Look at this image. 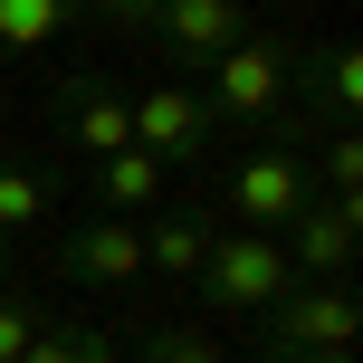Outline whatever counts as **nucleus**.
Returning a JSON list of instances; mask_svg holds the SVG:
<instances>
[{"mask_svg": "<svg viewBox=\"0 0 363 363\" xmlns=\"http://www.w3.org/2000/svg\"><path fill=\"white\" fill-rule=\"evenodd\" d=\"M277 249H287V277L345 287V277H354V249H363V201H306V211L277 230Z\"/></svg>", "mask_w": 363, "mask_h": 363, "instance_id": "7", "label": "nucleus"}, {"mask_svg": "<svg viewBox=\"0 0 363 363\" xmlns=\"http://www.w3.org/2000/svg\"><path fill=\"white\" fill-rule=\"evenodd\" d=\"M48 106H57V125H67L57 144H67V153H86V163H106V153H125V144H134L125 86H115L106 67H77V77H57V96H48Z\"/></svg>", "mask_w": 363, "mask_h": 363, "instance_id": "8", "label": "nucleus"}, {"mask_svg": "<svg viewBox=\"0 0 363 363\" xmlns=\"http://www.w3.org/2000/svg\"><path fill=\"white\" fill-rule=\"evenodd\" d=\"M315 201H363V134H325V153H315Z\"/></svg>", "mask_w": 363, "mask_h": 363, "instance_id": "16", "label": "nucleus"}, {"mask_svg": "<svg viewBox=\"0 0 363 363\" xmlns=\"http://www.w3.org/2000/svg\"><path fill=\"white\" fill-rule=\"evenodd\" d=\"M0 258H10V230H0ZM0 287H10V277H0Z\"/></svg>", "mask_w": 363, "mask_h": 363, "instance_id": "21", "label": "nucleus"}, {"mask_svg": "<svg viewBox=\"0 0 363 363\" xmlns=\"http://www.w3.org/2000/svg\"><path fill=\"white\" fill-rule=\"evenodd\" d=\"M48 211H67L57 172H48V163H10V153H0V230H29V220H48Z\"/></svg>", "mask_w": 363, "mask_h": 363, "instance_id": "14", "label": "nucleus"}, {"mask_svg": "<svg viewBox=\"0 0 363 363\" xmlns=\"http://www.w3.org/2000/svg\"><path fill=\"white\" fill-rule=\"evenodd\" d=\"M306 201H315L306 144H296V134H258V144L230 163V201H220V211H230V230H268L277 239Z\"/></svg>", "mask_w": 363, "mask_h": 363, "instance_id": "3", "label": "nucleus"}, {"mask_svg": "<svg viewBox=\"0 0 363 363\" xmlns=\"http://www.w3.org/2000/svg\"><path fill=\"white\" fill-rule=\"evenodd\" d=\"M19 363H125V345H115L106 325H77V315H48V325L29 335V354Z\"/></svg>", "mask_w": 363, "mask_h": 363, "instance_id": "15", "label": "nucleus"}, {"mask_svg": "<svg viewBox=\"0 0 363 363\" xmlns=\"http://www.w3.org/2000/svg\"><path fill=\"white\" fill-rule=\"evenodd\" d=\"M57 277H77V287H134L144 277V220L86 211L77 230H57Z\"/></svg>", "mask_w": 363, "mask_h": 363, "instance_id": "9", "label": "nucleus"}, {"mask_svg": "<svg viewBox=\"0 0 363 363\" xmlns=\"http://www.w3.org/2000/svg\"><path fill=\"white\" fill-rule=\"evenodd\" d=\"M277 287H287V249H277L268 230H211L201 277H191L201 306H220V315H258Z\"/></svg>", "mask_w": 363, "mask_h": 363, "instance_id": "4", "label": "nucleus"}, {"mask_svg": "<svg viewBox=\"0 0 363 363\" xmlns=\"http://www.w3.org/2000/svg\"><path fill=\"white\" fill-rule=\"evenodd\" d=\"M201 249H211V220H201V211H153V230H144V277L191 287V277H201Z\"/></svg>", "mask_w": 363, "mask_h": 363, "instance_id": "11", "label": "nucleus"}, {"mask_svg": "<svg viewBox=\"0 0 363 363\" xmlns=\"http://www.w3.org/2000/svg\"><path fill=\"white\" fill-rule=\"evenodd\" d=\"M86 0H0V57H29V48H57L77 38Z\"/></svg>", "mask_w": 363, "mask_h": 363, "instance_id": "12", "label": "nucleus"}, {"mask_svg": "<svg viewBox=\"0 0 363 363\" xmlns=\"http://www.w3.org/2000/svg\"><path fill=\"white\" fill-rule=\"evenodd\" d=\"M96 211H115V220H134V211H163V163L153 153H106L96 163Z\"/></svg>", "mask_w": 363, "mask_h": 363, "instance_id": "13", "label": "nucleus"}, {"mask_svg": "<svg viewBox=\"0 0 363 363\" xmlns=\"http://www.w3.org/2000/svg\"><path fill=\"white\" fill-rule=\"evenodd\" d=\"M296 363H354V354H296Z\"/></svg>", "mask_w": 363, "mask_h": 363, "instance_id": "20", "label": "nucleus"}, {"mask_svg": "<svg viewBox=\"0 0 363 363\" xmlns=\"http://www.w3.org/2000/svg\"><path fill=\"white\" fill-rule=\"evenodd\" d=\"M48 325V306H38V296H19V287H0V363H19L29 354V335Z\"/></svg>", "mask_w": 363, "mask_h": 363, "instance_id": "18", "label": "nucleus"}, {"mask_svg": "<svg viewBox=\"0 0 363 363\" xmlns=\"http://www.w3.org/2000/svg\"><path fill=\"white\" fill-rule=\"evenodd\" d=\"M153 10H163V0H86V19H106V29H125V38H144Z\"/></svg>", "mask_w": 363, "mask_h": 363, "instance_id": "19", "label": "nucleus"}, {"mask_svg": "<svg viewBox=\"0 0 363 363\" xmlns=\"http://www.w3.org/2000/svg\"><path fill=\"white\" fill-rule=\"evenodd\" d=\"M134 363H230V345H211V335H191V325H153L144 345H134Z\"/></svg>", "mask_w": 363, "mask_h": 363, "instance_id": "17", "label": "nucleus"}, {"mask_svg": "<svg viewBox=\"0 0 363 363\" xmlns=\"http://www.w3.org/2000/svg\"><path fill=\"white\" fill-rule=\"evenodd\" d=\"M287 86H296V48L249 29L230 57L201 67V115H211V134H268V115H287Z\"/></svg>", "mask_w": 363, "mask_h": 363, "instance_id": "1", "label": "nucleus"}, {"mask_svg": "<svg viewBox=\"0 0 363 363\" xmlns=\"http://www.w3.org/2000/svg\"><path fill=\"white\" fill-rule=\"evenodd\" d=\"M354 277L345 287H306V277H287V287L258 306V363H296V354H354Z\"/></svg>", "mask_w": 363, "mask_h": 363, "instance_id": "2", "label": "nucleus"}, {"mask_svg": "<svg viewBox=\"0 0 363 363\" xmlns=\"http://www.w3.org/2000/svg\"><path fill=\"white\" fill-rule=\"evenodd\" d=\"M287 106H296V125H306V134H354V115H363V48H354V38L296 48Z\"/></svg>", "mask_w": 363, "mask_h": 363, "instance_id": "6", "label": "nucleus"}, {"mask_svg": "<svg viewBox=\"0 0 363 363\" xmlns=\"http://www.w3.org/2000/svg\"><path fill=\"white\" fill-rule=\"evenodd\" d=\"M144 38H153V48L172 57L182 77H201L211 57H230L239 38H249V10H239V0H163Z\"/></svg>", "mask_w": 363, "mask_h": 363, "instance_id": "10", "label": "nucleus"}, {"mask_svg": "<svg viewBox=\"0 0 363 363\" xmlns=\"http://www.w3.org/2000/svg\"><path fill=\"white\" fill-rule=\"evenodd\" d=\"M125 115H134V153H153V163H201V153L220 144L211 134V115H201V86H182V77H153V86H134L125 96Z\"/></svg>", "mask_w": 363, "mask_h": 363, "instance_id": "5", "label": "nucleus"}]
</instances>
